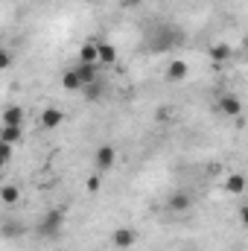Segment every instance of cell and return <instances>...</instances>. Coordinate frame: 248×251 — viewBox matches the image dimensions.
Masks as SVG:
<instances>
[{"label":"cell","mask_w":248,"mask_h":251,"mask_svg":"<svg viewBox=\"0 0 248 251\" xmlns=\"http://www.w3.org/2000/svg\"><path fill=\"white\" fill-rule=\"evenodd\" d=\"M190 193H184V190H178V193H173L170 196V210H175V213H184L187 207H190Z\"/></svg>","instance_id":"obj_9"},{"label":"cell","mask_w":248,"mask_h":251,"mask_svg":"<svg viewBox=\"0 0 248 251\" xmlns=\"http://www.w3.org/2000/svg\"><path fill=\"white\" fill-rule=\"evenodd\" d=\"M210 59H213V62H225V59H231V47H228V44H216V47H210Z\"/></svg>","instance_id":"obj_17"},{"label":"cell","mask_w":248,"mask_h":251,"mask_svg":"<svg viewBox=\"0 0 248 251\" xmlns=\"http://www.w3.org/2000/svg\"><path fill=\"white\" fill-rule=\"evenodd\" d=\"M219 111H222V114H231V117H240V114H243V102H240V97L225 94V97L219 100Z\"/></svg>","instance_id":"obj_7"},{"label":"cell","mask_w":248,"mask_h":251,"mask_svg":"<svg viewBox=\"0 0 248 251\" xmlns=\"http://www.w3.org/2000/svg\"><path fill=\"white\" fill-rule=\"evenodd\" d=\"M21 126H0V140L3 143H12V146H18L21 143Z\"/></svg>","instance_id":"obj_12"},{"label":"cell","mask_w":248,"mask_h":251,"mask_svg":"<svg viewBox=\"0 0 248 251\" xmlns=\"http://www.w3.org/2000/svg\"><path fill=\"white\" fill-rule=\"evenodd\" d=\"M79 91L85 94V100H88V102H97V100H102V97H105V91H108V88H105V82H102V79H94V82L82 85Z\"/></svg>","instance_id":"obj_6"},{"label":"cell","mask_w":248,"mask_h":251,"mask_svg":"<svg viewBox=\"0 0 248 251\" xmlns=\"http://www.w3.org/2000/svg\"><path fill=\"white\" fill-rule=\"evenodd\" d=\"M187 73H190L187 62L175 59V62H170V67H167V82H181V79H187Z\"/></svg>","instance_id":"obj_8"},{"label":"cell","mask_w":248,"mask_h":251,"mask_svg":"<svg viewBox=\"0 0 248 251\" xmlns=\"http://www.w3.org/2000/svg\"><path fill=\"white\" fill-rule=\"evenodd\" d=\"M18 199H21V190L15 187V184H3L0 187V201L3 204H15Z\"/></svg>","instance_id":"obj_16"},{"label":"cell","mask_w":248,"mask_h":251,"mask_svg":"<svg viewBox=\"0 0 248 251\" xmlns=\"http://www.w3.org/2000/svg\"><path fill=\"white\" fill-rule=\"evenodd\" d=\"M12 62H15V59H12V53H9L6 47H0V70H9Z\"/></svg>","instance_id":"obj_20"},{"label":"cell","mask_w":248,"mask_h":251,"mask_svg":"<svg viewBox=\"0 0 248 251\" xmlns=\"http://www.w3.org/2000/svg\"><path fill=\"white\" fill-rule=\"evenodd\" d=\"M178 44H184V32L173 24H158L149 32V41H146V47L152 53H167V50H175Z\"/></svg>","instance_id":"obj_1"},{"label":"cell","mask_w":248,"mask_h":251,"mask_svg":"<svg viewBox=\"0 0 248 251\" xmlns=\"http://www.w3.org/2000/svg\"><path fill=\"white\" fill-rule=\"evenodd\" d=\"M3 126H24V108L21 105L3 108Z\"/></svg>","instance_id":"obj_10"},{"label":"cell","mask_w":248,"mask_h":251,"mask_svg":"<svg viewBox=\"0 0 248 251\" xmlns=\"http://www.w3.org/2000/svg\"><path fill=\"white\" fill-rule=\"evenodd\" d=\"M225 190L234 193V196H240V193L246 190V178H243V173H231V176L225 178Z\"/></svg>","instance_id":"obj_13"},{"label":"cell","mask_w":248,"mask_h":251,"mask_svg":"<svg viewBox=\"0 0 248 251\" xmlns=\"http://www.w3.org/2000/svg\"><path fill=\"white\" fill-rule=\"evenodd\" d=\"M3 167H6V161H0V176H3Z\"/></svg>","instance_id":"obj_23"},{"label":"cell","mask_w":248,"mask_h":251,"mask_svg":"<svg viewBox=\"0 0 248 251\" xmlns=\"http://www.w3.org/2000/svg\"><path fill=\"white\" fill-rule=\"evenodd\" d=\"M114 161H117V149H114L111 143H102V146L97 149V170H99V173H108V170L114 167Z\"/></svg>","instance_id":"obj_3"},{"label":"cell","mask_w":248,"mask_h":251,"mask_svg":"<svg viewBox=\"0 0 248 251\" xmlns=\"http://www.w3.org/2000/svg\"><path fill=\"white\" fill-rule=\"evenodd\" d=\"M62 88H64V91H79V88H82V82L76 79V73H73V70H67V73L62 76Z\"/></svg>","instance_id":"obj_18"},{"label":"cell","mask_w":248,"mask_h":251,"mask_svg":"<svg viewBox=\"0 0 248 251\" xmlns=\"http://www.w3.org/2000/svg\"><path fill=\"white\" fill-rule=\"evenodd\" d=\"M99 59H97V44H82L79 47V64H97Z\"/></svg>","instance_id":"obj_14"},{"label":"cell","mask_w":248,"mask_h":251,"mask_svg":"<svg viewBox=\"0 0 248 251\" xmlns=\"http://www.w3.org/2000/svg\"><path fill=\"white\" fill-rule=\"evenodd\" d=\"M64 228V213L62 210H50L41 222H38V234L41 237H59Z\"/></svg>","instance_id":"obj_2"},{"label":"cell","mask_w":248,"mask_h":251,"mask_svg":"<svg viewBox=\"0 0 248 251\" xmlns=\"http://www.w3.org/2000/svg\"><path fill=\"white\" fill-rule=\"evenodd\" d=\"M64 123V111L62 108H56V105H50V108H44L41 111V126L47 128V131H53V128H59Z\"/></svg>","instance_id":"obj_5"},{"label":"cell","mask_w":248,"mask_h":251,"mask_svg":"<svg viewBox=\"0 0 248 251\" xmlns=\"http://www.w3.org/2000/svg\"><path fill=\"white\" fill-rule=\"evenodd\" d=\"M97 59L105 62V64L117 62V47L114 44H97Z\"/></svg>","instance_id":"obj_15"},{"label":"cell","mask_w":248,"mask_h":251,"mask_svg":"<svg viewBox=\"0 0 248 251\" xmlns=\"http://www.w3.org/2000/svg\"><path fill=\"white\" fill-rule=\"evenodd\" d=\"M12 155H15V146L0 140V161H6V164H9V161H12Z\"/></svg>","instance_id":"obj_19"},{"label":"cell","mask_w":248,"mask_h":251,"mask_svg":"<svg viewBox=\"0 0 248 251\" xmlns=\"http://www.w3.org/2000/svg\"><path fill=\"white\" fill-rule=\"evenodd\" d=\"M85 187H88V193H97V190H99V176H91V178L85 181Z\"/></svg>","instance_id":"obj_22"},{"label":"cell","mask_w":248,"mask_h":251,"mask_svg":"<svg viewBox=\"0 0 248 251\" xmlns=\"http://www.w3.org/2000/svg\"><path fill=\"white\" fill-rule=\"evenodd\" d=\"M21 231H24L21 225H3V228H0V234H3V237H18Z\"/></svg>","instance_id":"obj_21"},{"label":"cell","mask_w":248,"mask_h":251,"mask_svg":"<svg viewBox=\"0 0 248 251\" xmlns=\"http://www.w3.org/2000/svg\"><path fill=\"white\" fill-rule=\"evenodd\" d=\"M76 79L82 82V85H88V82H94V79H99V73H97V64H79L76 70Z\"/></svg>","instance_id":"obj_11"},{"label":"cell","mask_w":248,"mask_h":251,"mask_svg":"<svg viewBox=\"0 0 248 251\" xmlns=\"http://www.w3.org/2000/svg\"><path fill=\"white\" fill-rule=\"evenodd\" d=\"M111 243L117 246V249H131L134 243H137V231L134 228H117L114 234H111Z\"/></svg>","instance_id":"obj_4"}]
</instances>
